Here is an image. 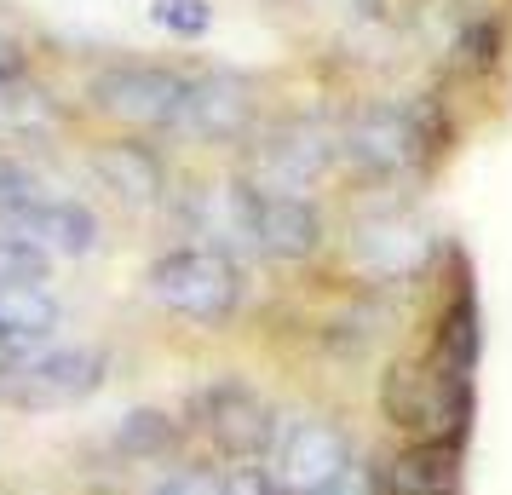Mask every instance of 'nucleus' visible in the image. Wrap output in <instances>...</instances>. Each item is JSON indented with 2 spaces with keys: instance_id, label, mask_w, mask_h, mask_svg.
Wrapping results in <instances>:
<instances>
[{
  "instance_id": "obj_19",
  "label": "nucleus",
  "mask_w": 512,
  "mask_h": 495,
  "mask_svg": "<svg viewBox=\"0 0 512 495\" xmlns=\"http://www.w3.org/2000/svg\"><path fill=\"white\" fill-rule=\"evenodd\" d=\"M323 495H380V478H374L369 461H351V467L340 472V478H334Z\"/></svg>"
},
{
  "instance_id": "obj_20",
  "label": "nucleus",
  "mask_w": 512,
  "mask_h": 495,
  "mask_svg": "<svg viewBox=\"0 0 512 495\" xmlns=\"http://www.w3.org/2000/svg\"><path fill=\"white\" fill-rule=\"evenodd\" d=\"M0 81H24V47L12 35H0Z\"/></svg>"
},
{
  "instance_id": "obj_3",
  "label": "nucleus",
  "mask_w": 512,
  "mask_h": 495,
  "mask_svg": "<svg viewBox=\"0 0 512 495\" xmlns=\"http://www.w3.org/2000/svg\"><path fill=\"white\" fill-rule=\"evenodd\" d=\"M190 421L208 438L225 461H265L277 449L282 421L271 415V403L259 398L248 380H208L196 398H190Z\"/></svg>"
},
{
  "instance_id": "obj_6",
  "label": "nucleus",
  "mask_w": 512,
  "mask_h": 495,
  "mask_svg": "<svg viewBox=\"0 0 512 495\" xmlns=\"http://www.w3.org/2000/svg\"><path fill=\"white\" fill-rule=\"evenodd\" d=\"M236 208H242V236L254 242L265 260L300 265L323 248V213L294 190H259L236 185Z\"/></svg>"
},
{
  "instance_id": "obj_4",
  "label": "nucleus",
  "mask_w": 512,
  "mask_h": 495,
  "mask_svg": "<svg viewBox=\"0 0 512 495\" xmlns=\"http://www.w3.org/2000/svg\"><path fill=\"white\" fill-rule=\"evenodd\" d=\"M426 150H432V127L420 116V104H369L351 116L346 139H340V156L369 179L415 173L426 162Z\"/></svg>"
},
{
  "instance_id": "obj_13",
  "label": "nucleus",
  "mask_w": 512,
  "mask_h": 495,
  "mask_svg": "<svg viewBox=\"0 0 512 495\" xmlns=\"http://www.w3.org/2000/svg\"><path fill=\"white\" fill-rule=\"evenodd\" d=\"M121 461H167L179 449V421L167 409H127L110 432Z\"/></svg>"
},
{
  "instance_id": "obj_5",
  "label": "nucleus",
  "mask_w": 512,
  "mask_h": 495,
  "mask_svg": "<svg viewBox=\"0 0 512 495\" xmlns=\"http://www.w3.org/2000/svg\"><path fill=\"white\" fill-rule=\"evenodd\" d=\"M190 75L167 70V64H110L93 75V104L104 116L127 121V127H179Z\"/></svg>"
},
{
  "instance_id": "obj_22",
  "label": "nucleus",
  "mask_w": 512,
  "mask_h": 495,
  "mask_svg": "<svg viewBox=\"0 0 512 495\" xmlns=\"http://www.w3.org/2000/svg\"><path fill=\"white\" fill-rule=\"evenodd\" d=\"M0 352H24V346H18V334L6 329V323H0Z\"/></svg>"
},
{
  "instance_id": "obj_17",
  "label": "nucleus",
  "mask_w": 512,
  "mask_h": 495,
  "mask_svg": "<svg viewBox=\"0 0 512 495\" xmlns=\"http://www.w3.org/2000/svg\"><path fill=\"white\" fill-rule=\"evenodd\" d=\"M150 495H225L219 490V467H202V461H179V467H167Z\"/></svg>"
},
{
  "instance_id": "obj_14",
  "label": "nucleus",
  "mask_w": 512,
  "mask_h": 495,
  "mask_svg": "<svg viewBox=\"0 0 512 495\" xmlns=\"http://www.w3.org/2000/svg\"><path fill=\"white\" fill-rule=\"evenodd\" d=\"M41 127H58V104L47 87L0 81V133H41Z\"/></svg>"
},
{
  "instance_id": "obj_21",
  "label": "nucleus",
  "mask_w": 512,
  "mask_h": 495,
  "mask_svg": "<svg viewBox=\"0 0 512 495\" xmlns=\"http://www.w3.org/2000/svg\"><path fill=\"white\" fill-rule=\"evenodd\" d=\"M29 173L18 162H12V156H0V190H12V185H24Z\"/></svg>"
},
{
  "instance_id": "obj_15",
  "label": "nucleus",
  "mask_w": 512,
  "mask_h": 495,
  "mask_svg": "<svg viewBox=\"0 0 512 495\" xmlns=\"http://www.w3.org/2000/svg\"><path fill=\"white\" fill-rule=\"evenodd\" d=\"M52 254L41 242H24V236H0V288L18 283H47Z\"/></svg>"
},
{
  "instance_id": "obj_9",
  "label": "nucleus",
  "mask_w": 512,
  "mask_h": 495,
  "mask_svg": "<svg viewBox=\"0 0 512 495\" xmlns=\"http://www.w3.org/2000/svg\"><path fill=\"white\" fill-rule=\"evenodd\" d=\"M254 116H259V98L242 75H190V93L173 133L208 139V144H236L254 133Z\"/></svg>"
},
{
  "instance_id": "obj_18",
  "label": "nucleus",
  "mask_w": 512,
  "mask_h": 495,
  "mask_svg": "<svg viewBox=\"0 0 512 495\" xmlns=\"http://www.w3.org/2000/svg\"><path fill=\"white\" fill-rule=\"evenodd\" d=\"M219 490L225 495H282V484L265 461H225L219 467Z\"/></svg>"
},
{
  "instance_id": "obj_10",
  "label": "nucleus",
  "mask_w": 512,
  "mask_h": 495,
  "mask_svg": "<svg viewBox=\"0 0 512 495\" xmlns=\"http://www.w3.org/2000/svg\"><path fill=\"white\" fill-rule=\"evenodd\" d=\"M392 495H455L461 490V438H420L386 467Z\"/></svg>"
},
{
  "instance_id": "obj_2",
  "label": "nucleus",
  "mask_w": 512,
  "mask_h": 495,
  "mask_svg": "<svg viewBox=\"0 0 512 495\" xmlns=\"http://www.w3.org/2000/svg\"><path fill=\"white\" fill-rule=\"evenodd\" d=\"M104 352L98 346H24L0 363V403L12 409H70L104 386Z\"/></svg>"
},
{
  "instance_id": "obj_11",
  "label": "nucleus",
  "mask_w": 512,
  "mask_h": 495,
  "mask_svg": "<svg viewBox=\"0 0 512 495\" xmlns=\"http://www.w3.org/2000/svg\"><path fill=\"white\" fill-rule=\"evenodd\" d=\"M98 167V179L116 190L127 208H156L162 202V190H167V167L162 156L150 150V144H133V139H116V144H104L93 156Z\"/></svg>"
},
{
  "instance_id": "obj_16",
  "label": "nucleus",
  "mask_w": 512,
  "mask_h": 495,
  "mask_svg": "<svg viewBox=\"0 0 512 495\" xmlns=\"http://www.w3.org/2000/svg\"><path fill=\"white\" fill-rule=\"evenodd\" d=\"M150 18H156L162 29H173V35L196 41V35H208L213 6H208V0H156V6H150Z\"/></svg>"
},
{
  "instance_id": "obj_7",
  "label": "nucleus",
  "mask_w": 512,
  "mask_h": 495,
  "mask_svg": "<svg viewBox=\"0 0 512 495\" xmlns=\"http://www.w3.org/2000/svg\"><path fill=\"white\" fill-rule=\"evenodd\" d=\"M351 438L328 415H300L277 432L271 449V472H277L282 495H323L340 472L351 467Z\"/></svg>"
},
{
  "instance_id": "obj_1",
  "label": "nucleus",
  "mask_w": 512,
  "mask_h": 495,
  "mask_svg": "<svg viewBox=\"0 0 512 495\" xmlns=\"http://www.w3.org/2000/svg\"><path fill=\"white\" fill-rule=\"evenodd\" d=\"M150 294L162 300L173 317L202 323V329H225L236 311H242V265L231 248H213V242H179L167 248L162 260L150 265Z\"/></svg>"
},
{
  "instance_id": "obj_12",
  "label": "nucleus",
  "mask_w": 512,
  "mask_h": 495,
  "mask_svg": "<svg viewBox=\"0 0 512 495\" xmlns=\"http://www.w3.org/2000/svg\"><path fill=\"white\" fill-rule=\"evenodd\" d=\"M0 323L18 334V346H41L58 323H64V306L47 283H18L0 288Z\"/></svg>"
},
{
  "instance_id": "obj_8",
  "label": "nucleus",
  "mask_w": 512,
  "mask_h": 495,
  "mask_svg": "<svg viewBox=\"0 0 512 495\" xmlns=\"http://www.w3.org/2000/svg\"><path fill=\"white\" fill-rule=\"evenodd\" d=\"M340 156V139L317 127V121H282L265 133V144L254 150V173H259V190H294L300 196L311 179H323L328 167Z\"/></svg>"
}]
</instances>
